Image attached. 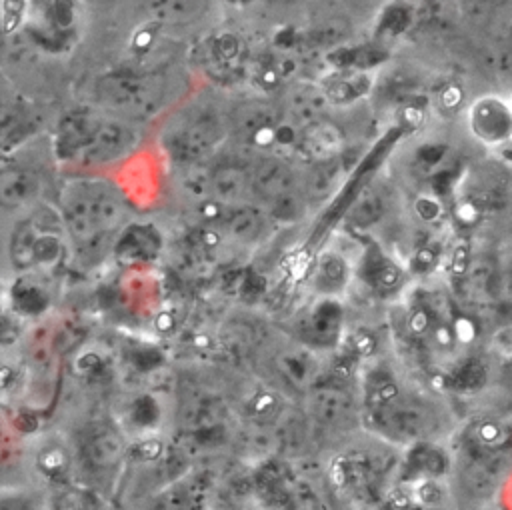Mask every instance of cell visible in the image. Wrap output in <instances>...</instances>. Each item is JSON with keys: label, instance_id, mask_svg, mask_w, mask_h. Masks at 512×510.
<instances>
[{"label": "cell", "instance_id": "15", "mask_svg": "<svg viewBox=\"0 0 512 510\" xmlns=\"http://www.w3.org/2000/svg\"><path fill=\"white\" fill-rule=\"evenodd\" d=\"M336 306L338 304L324 302L308 316L306 326H308L310 338H314L316 342H322V344H328L336 338L338 324H340V310Z\"/></svg>", "mask_w": 512, "mask_h": 510}, {"label": "cell", "instance_id": "5", "mask_svg": "<svg viewBox=\"0 0 512 510\" xmlns=\"http://www.w3.org/2000/svg\"><path fill=\"white\" fill-rule=\"evenodd\" d=\"M344 148V134L338 126L328 122L310 124L302 136L298 150L312 162L336 158Z\"/></svg>", "mask_w": 512, "mask_h": 510}, {"label": "cell", "instance_id": "18", "mask_svg": "<svg viewBox=\"0 0 512 510\" xmlns=\"http://www.w3.org/2000/svg\"><path fill=\"white\" fill-rule=\"evenodd\" d=\"M366 278L378 290H392L400 284L402 272L392 260L376 250L366 258Z\"/></svg>", "mask_w": 512, "mask_h": 510}, {"label": "cell", "instance_id": "23", "mask_svg": "<svg viewBox=\"0 0 512 510\" xmlns=\"http://www.w3.org/2000/svg\"><path fill=\"white\" fill-rule=\"evenodd\" d=\"M482 382H484V368L474 360L462 364L454 374V386H458L462 390L478 388V386H482Z\"/></svg>", "mask_w": 512, "mask_h": 510}, {"label": "cell", "instance_id": "1", "mask_svg": "<svg viewBox=\"0 0 512 510\" xmlns=\"http://www.w3.org/2000/svg\"><path fill=\"white\" fill-rule=\"evenodd\" d=\"M64 222L82 248H92L122 220L120 200L104 186L80 184L74 186L62 204Z\"/></svg>", "mask_w": 512, "mask_h": 510}, {"label": "cell", "instance_id": "9", "mask_svg": "<svg viewBox=\"0 0 512 510\" xmlns=\"http://www.w3.org/2000/svg\"><path fill=\"white\" fill-rule=\"evenodd\" d=\"M310 402L316 418L328 424L342 420L350 410V396L340 386H318L312 392Z\"/></svg>", "mask_w": 512, "mask_h": 510}, {"label": "cell", "instance_id": "12", "mask_svg": "<svg viewBox=\"0 0 512 510\" xmlns=\"http://www.w3.org/2000/svg\"><path fill=\"white\" fill-rule=\"evenodd\" d=\"M346 278H348V266L338 252L328 250L320 254L314 268V276H312L318 292H324V294L338 292L346 284Z\"/></svg>", "mask_w": 512, "mask_h": 510}, {"label": "cell", "instance_id": "3", "mask_svg": "<svg viewBox=\"0 0 512 510\" xmlns=\"http://www.w3.org/2000/svg\"><path fill=\"white\" fill-rule=\"evenodd\" d=\"M374 412L386 428L408 438L424 434L430 424V416L422 406L412 402H402L400 396L394 398L392 402L376 406Z\"/></svg>", "mask_w": 512, "mask_h": 510}, {"label": "cell", "instance_id": "8", "mask_svg": "<svg viewBox=\"0 0 512 510\" xmlns=\"http://www.w3.org/2000/svg\"><path fill=\"white\" fill-rule=\"evenodd\" d=\"M40 192V180L36 174L12 166L0 174V202L4 208H20L34 200Z\"/></svg>", "mask_w": 512, "mask_h": 510}, {"label": "cell", "instance_id": "14", "mask_svg": "<svg viewBox=\"0 0 512 510\" xmlns=\"http://www.w3.org/2000/svg\"><path fill=\"white\" fill-rule=\"evenodd\" d=\"M86 458L92 466L96 468H110L114 464H118V460L122 458L124 454V446H122V440L116 432H100V434H94L86 448Z\"/></svg>", "mask_w": 512, "mask_h": 510}, {"label": "cell", "instance_id": "11", "mask_svg": "<svg viewBox=\"0 0 512 510\" xmlns=\"http://www.w3.org/2000/svg\"><path fill=\"white\" fill-rule=\"evenodd\" d=\"M224 226L232 238L244 244H252L260 240L264 230V218L256 208L236 206L224 216Z\"/></svg>", "mask_w": 512, "mask_h": 510}, {"label": "cell", "instance_id": "13", "mask_svg": "<svg viewBox=\"0 0 512 510\" xmlns=\"http://www.w3.org/2000/svg\"><path fill=\"white\" fill-rule=\"evenodd\" d=\"M342 172H344V168H342L338 156L316 162V166L310 172L308 182H306L308 196L314 200L328 198L338 188V184L342 180Z\"/></svg>", "mask_w": 512, "mask_h": 510}, {"label": "cell", "instance_id": "24", "mask_svg": "<svg viewBox=\"0 0 512 510\" xmlns=\"http://www.w3.org/2000/svg\"><path fill=\"white\" fill-rule=\"evenodd\" d=\"M432 314L428 308H414L410 318H408V328L412 330V334H418V336H426L432 328Z\"/></svg>", "mask_w": 512, "mask_h": 510}, {"label": "cell", "instance_id": "20", "mask_svg": "<svg viewBox=\"0 0 512 510\" xmlns=\"http://www.w3.org/2000/svg\"><path fill=\"white\" fill-rule=\"evenodd\" d=\"M268 206H270L272 216L280 222H294L304 214V202L294 190L270 200Z\"/></svg>", "mask_w": 512, "mask_h": 510}, {"label": "cell", "instance_id": "28", "mask_svg": "<svg viewBox=\"0 0 512 510\" xmlns=\"http://www.w3.org/2000/svg\"><path fill=\"white\" fill-rule=\"evenodd\" d=\"M414 262H416L418 266H424V268H428L430 264H434V254H432L430 250H420V252L416 254Z\"/></svg>", "mask_w": 512, "mask_h": 510}, {"label": "cell", "instance_id": "16", "mask_svg": "<svg viewBox=\"0 0 512 510\" xmlns=\"http://www.w3.org/2000/svg\"><path fill=\"white\" fill-rule=\"evenodd\" d=\"M212 140H214L212 130L206 132V126H194L174 138L172 150L178 160L190 164V162H196L206 148H210Z\"/></svg>", "mask_w": 512, "mask_h": 510}, {"label": "cell", "instance_id": "22", "mask_svg": "<svg viewBox=\"0 0 512 510\" xmlns=\"http://www.w3.org/2000/svg\"><path fill=\"white\" fill-rule=\"evenodd\" d=\"M412 466L424 474H430V476H436V474H442L444 472V466H446V460H444V454L438 450V448H432V446H420L414 456H412Z\"/></svg>", "mask_w": 512, "mask_h": 510}, {"label": "cell", "instance_id": "21", "mask_svg": "<svg viewBox=\"0 0 512 510\" xmlns=\"http://www.w3.org/2000/svg\"><path fill=\"white\" fill-rule=\"evenodd\" d=\"M64 252L62 240L54 232H40L36 240V264L40 266H52L60 260Z\"/></svg>", "mask_w": 512, "mask_h": 510}, {"label": "cell", "instance_id": "17", "mask_svg": "<svg viewBox=\"0 0 512 510\" xmlns=\"http://www.w3.org/2000/svg\"><path fill=\"white\" fill-rule=\"evenodd\" d=\"M384 214V200L374 190H364L356 196L348 210V222L356 228H368L376 224Z\"/></svg>", "mask_w": 512, "mask_h": 510}, {"label": "cell", "instance_id": "4", "mask_svg": "<svg viewBox=\"0 0 512 510\" xmlns=\"http://www.w3.org/2000/svg\"><path fill=\"white\" fill-rule=\"evenodd\" d=\"M470 118L476 136L488 144L502 142L512 134V114L494 98L478 102Z\"/></svg>", "mask_w": 512, "mask_h": 510}, {"label": "cell", "instance_id": "6", "mask_svg": "<svg viewBox=\"0 0 512 510\" xmlns=\"http://www.w3.org/2000/svg\"><path fill=\"white\" fill-rule=\"evenodd\" d=\"M252 190L270 202L294 190V174L284 160L264 158L252 172Z\"/></svg>", "mask_w": 512, "mask_h": 510}, {"label": "cell", "instance_id": "25", "mask_svg": "<svg viewBox=\"0 0 512 510\" xmlns=\"http://www.w3.org/2000/svg\"><path fill=\"white\" fill-rule=\"evenodd\" d=\"M276 406H278V400L274 394H268V392H260L252 398L250 402V410L252 414L260 416V418H268L276 412Z\"/></svg>", "mask_w": 512, "mask_h": 510}, {"label": "cell", "instance_id": "10", "mask_svg": "<svg viewBox=\"0 0 512 510\" xmlns=\"http://www.w3.org/2000/svg\"><path fill=\"white\" fill-rule=\"evenodd\" d=\"M38 226L32 218L22 220L16 224L12 238H10V260L12 266L18 270H26L36 264V240H38Z\"/></svg>", "mask_w": 512, "mask_h": 510}, {"label": "cell", "instance_id": "27", "mask_svg": "<svg viewBox=\"0 0 512 510\" xmlns=\"http://www.w3.org/2000/svg\"><path fill=\"white\" fill-rule=\"evenodd\" d=\"M502 290L512 298V258L502 268Z\"/></svg>", "mask_w": 512, "mask_h": 510}, {"label": "cell", "instance_id": "7", "mask_svg": "<svg viewBox=\"0 0 512 510\" xmlns=\"http://www.w3.org/2000/svg\"><path fill=\"white\" fill-rule=\"evenodd\" d=\"M252 188V174L236 164H224L212 170L210 198L218 200L224 206L238 204L246 192Z\"/></svg>", "mask_w": 512, "mask_h": 510}, {"label": "cell", "instance_id": "2", "mask_svg": "<svg viewBox=\"0 0 512 510\" xmlns=\"http://www.w3.org/2000/svg\"><path fill=\"white\" fill-rule=\"evenodd\" d=\"M132 142H134V138L128 128L114 124V122H106V124L96 122L90 138L86 140V144L82 146L78 156L84 162L102 164V162L114 160L120 154H124L126 150H130Z\"/></svg>", "mask_w": 512, "mask_h": 510}, {"label": "cell", "instance_id": "19", "mask_svg": "<svg viewBox=\"0 0 512 510\" xmlns=\"http://www.w3.org/2000/svg\"><path fill=\"white\" fill-rule=\"evenodd\" d=\"M278 368L284 378L296 388H304L310 384L314 376V362L306 352H286L278 358Z\"/></svg>", "mask_w": 512, "mask_h": 510}, {"label": "cell", "instance_id": "26", "mask_svg": "<svg viewBox=\"0 0 512 510\" xmlns=\"http://www.w3.org/2000/svg\"><path fill=\"white\" fill-rule=\"evenodd\" d=\"M64 464H66V456H64L58 448L48 450L46 454H42V456H40V466H42L44 470H48L50 474L60 472V470L64 468Z\"/></svg>", "mask_w": 512, "mask_h": 510}]
</instances>
